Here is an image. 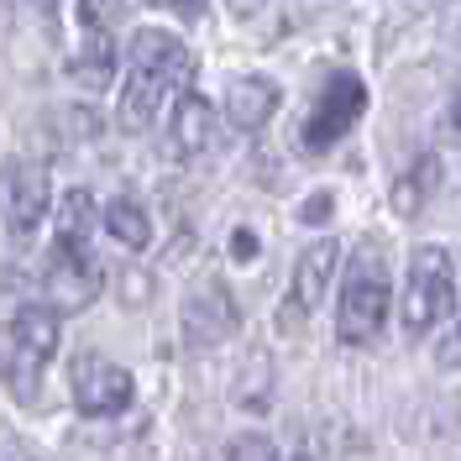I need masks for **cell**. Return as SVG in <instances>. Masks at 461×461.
I'll use <instances>...</instances> for the list:
<instances>
[{"mask_svg": "<svg viewBox=\"0 0 461 461\" xmlns=\"http://www.w3.org/2000/svg\"><path fill=\"white\" fill-rule=\"evenodd\" d=\"M194 85V53L158 27H142L126 53V85H121V131L158 126L168 105H178Z\"/></svg>", "mask_w": 461, "mask_h": 461, "instance_id": "obj_1", "label": "cell"}, {"mask_svg": "<svg viewBox=\"0 0 461 461\" xmlns=\"http://www.w3.org/2000/svg\"><path fill=\"white\" fill-rule=\"evenodd\" d=\"M456 310V267L446 247H414L409 258V284H403V330L430 336Z\"/></svg>", "mask_w": 461, "mask_h": 461, "instance_id": "obj_2", "label": "cell"}, {"mask_svg": "<svg viewBox=\"0 0 461 461\" xmlns=\"http://www.w3.org/2000/svg\"><path fill=\"white\" fill-rule=\"evenodd\" d=\"M0 341H5L0 377L11 383L16 399H32L42 367L53 362V351H58V315L48 304H22V310L11 315V325L0 330Z\"/></svg>", "mask_w": 461, "mask_h": 461, "instance_id": "obj_3", "label": "cell"}, {"mask_svg": "<svg viewBox=\"0 0 461 461\" xmlns=\"http://www.w3.org/2000/svg\"><path fill=\"white\" fill-rule=\"evenodd\" d=\"M388 278H383V262H377L373 247H362L351 273H346L341 288V315H336V336L346 346H367L377 341V330L388 325Z\"/></svg>", "mask_w": 461, "mask_h": 461, "instance_id": "obj_4", "label": "cell"}, {"mask_svg": "<svg viewBox=\"0 0 461 461\" xmlns=\"http://www.w3.org/2000/svg\"><path fill=\"white\" fill-rule=\"evenodd\" d=\"M362 111H367V85H362V74L336 68V74L320 85L315 105L304 111L299 147H304V152H330L341 137H351V126L362 121Z\"/></svg>", "mask_w": 461, "mask_h": 461, "instance_id": "obj_5", "label": "cell"}, {"mask_svg": "<svg viewBox=\"0 0 461 461\" xmlns=\"http://www.w3.org/2000/svg\"><path fill=\"white\" fill-rule=\"evenodd\" d=\"M48 210H53V178L42 163L32 158L0 163V226L11 241H32L37 226L48 221Z\"/></svg>", "mask_w": 461, "mask_h": 461, "instance_id": "obj_6", "label": "cell"}, {"mask_svg": "<svg viewBox=\"0 0 461 461\" xmlns=\"http://www.w3.org/2000/svg\"><path fill=\"white\" fill-rule=\"evenodd\" d=\"M48 310L53 315H79L100 299L105 288V267L89 258V247H74V241H53V258H48Z\"/></svg>", "mask_w": 461, "mask_h": 461, "instance_id": "obj_7", "label": "cell"}, {"mask_svg": "<svg viewBox=\"0 0 461 461\" xmlns=\"http://www.w3.org/2000/svg\"><path fill=\"white\" fill-rule=\"evenodd\" d=\"M68 383H74V403H79V414H89V420H111V414H121V409L131 403V393H137V388H131V373H126L121 362L95 357V351L74 357Z\"/></svg>", "mask_w": 461, "mask_h": 461, "instance_id": "obj_8", "label": "cell"}, {"mask_svg": "<svg viewBox=\"0 0 461 461\" xmlns=\"http://www.w3.org/2000/svg\"><path fill=\"white\" fill-rule=\"evenodd\" d=\"M178 325H184V346L204 351V346H221L226 336H236L241 310H236V299H230L215 278H204V284L189 288V299H184V310H178Z\"/></svg>", "mask_w": 461, "mask_h": 461, "instance_id": "obj_9", "label": "cell"}, {"mask_svg": "<svg viewBox=\"0 0 461 461\" xmlns=\"http://www.w3.org/2000/svg\"><path fill=\"white\" fill-rule=\"evenodd\" d=\"M336 262H341V241H336V236H320V241H310V247H304V258L294 262V284H288L284 325L315 315V304L325 299V288H330Z\"/></svg>", "mask_w": 461, "mask_h": 461, "instance_id": "obj_10", "label": "cell"}, {"mask_svg": "<svg viewBox=\"0 0 461 461\" xmlns=\"http://www.w3.org/2000/svg\"><path fill=\"white\" fill-rule=\"evenodd\" d=\"M215 137H221V121H215V111H210V100H200V95H184V100L173 105V115H168L163 158L184 168V163L204 158V152L215 147Z\"/></svg>", "mask_w": 461, "mask_h": 461, "instance_id": "obj_11", "label": "cell"}, {"mask_svg": "<svg viewBox=\"0 0 461 461\" xmlns=\"http://www.w3.org/2000/svg\"><path fill=\"white\" fill-rule=\"evenodd\" d=\"M278 100H284V89L273 85V79H262V74H236L226 85V100H221V105H226V121L236 131H258V126L273 121Z\"/></svg>", "mask_w": 461, "mask_h": 461, "instance_id": "obj_12", "label": "cell"}, {"mask_svg": "<svg viewBox=\"0 0 461 461\" xmlns=\"http://www.w3.org/2000/svg\"><path fill=\"white\" fill-rule=\"evenodd\" d=\"M435 189H440V163L425 152V158H414V163H409V168L393 178L388 200H393V210H399L403 221H414V215H420V210L435 200Z\"/></svg>", "mask_w": 461, "mask_h": 461, "instance_id": "obj_13", "label": "cell"}, {"mask_svg": "<svg viewBox=\"0 0 461 461\" xmlns=\"http://www.w3.org/2000/svg\"><path fill=\"white\" fill-rule=\"evenodd\" d=\"M100 221H105V230H111L121 247H131V252H142L147 241H152V221H147V210L137 200H126V194L105 204V215H100Z\"/></svg>", "mask_w": 461, "mask_h": 461, "instance_id": "obj_14", "label": "cell"}, {"mask_svg": "<svg viewBox=\"0 0 461 461\" xmlns=\"http://www.w3.org/2000/svg\"><path fill=\"white\" fill-rule=\"evenodd\" d=\"M100 221V210H95V194L89 189H68L63 200H58V236L53 241H74V247H85L89 230Z\"/></svg>", "mask_w": 461, "mask_h": 461, "instance_id": "obj_15", "label": "cell"}, {"mask_svg": "<svg viewBox=\"0 0 461 461\" xmlns=\"http://www.w3.org/2000/svg\"><path fill=\"white\" fill-rule=\"evenodd\" d=\"M74 79L79 85H105L111 79V37L105 32H89L85 58H74Z\"/></svg>", "mask_w": 461, "mask_h": 461, "instance_id": "obj_16", "label": "cell"}, {"mask_svg": "<svg viewBox=\"0 0 461 461\" xmlns=\"http://www.w3.org/2000/svg\"><path fill=\"white\" fill-rule=\"evenodd\" d=\"M226 461H278V451L267 435H236L226 446Z\"/></svg>", "mask_w": 461, "mask_h": 461, "instance_id": "obj_17", "label": "cell"}, {"mask_svg": "<svg viewBox=\"0 0 461 461\" xmlns=\"http://www.w3.org/2000/svg\"><path fill=\"white\" fill-rule=\"evenodd\" d=\"M330 210H336V200H330V194L320 189V194H310V200H304L299 221H304V226H325V221H330Z\"/></svg>", "mask_w": 461, "mask_h": 461, "instance_id": "obj_18", "label": "cell"}, {"mask_svg": "<svg viewBox=\"0 0 461 461\" xmlns=\"http://www.w3.org/2000/svg\"><path fill=\"white\" fill-rule=\"evenodd\" d=\"M440 137L461 147V95L451 100V105H446V115H440Z\"/></svg>", "mask_w": 461, "mask_h": 461, "instance_id": "obj_19", "label": "cell"}, {"mask_svg": "<svg viewBox=\"0 0 461 461\" xmlns=\"http://www.w3.org/2000/svg\"><path fill=\"white\" fill-rule=\"evenodd\" d=\"M0 461H37L27 451V446H22V440H11V435H0Z\"/></svg>", "mask_w": 461, "mask_h": 461, "instance_id": "obj_20", "label": "cell"}, {"mask_svg": "<svg viewBox=\"0 0 461 461\" xmlns=\"http://www.w3.org/2000/svg\"><path fill=\"white\" fill-rule=\"evenodd\" d=\"M262 5H267V0H226V11L236 16V22H247V16H258Z\"/></svg>", "mask_w": 461, "mask_h": 461, "instance_id": "obj_21", "label": "cell"}, {"mask_svg": "<svg viewBox=\"0 0 461 461\" xmlns=\"http://www.w3.org/2000/svg\"><path fill=\"white\" fill-rule=\"evenodd\" d=\"M440 362H446V367H461V325H456V336L440 346Z\"/></svg>", "mask_w": 461, "mask_h": 461, "instance_id": "obj_22", "label": "cell"}, {"mask_svg": "<svg viewBox=\"0 0 461 461\" xmlns=\"http://www.w3.org/2000/svg\"><path fill=\"white\" fill-rule=\"evenodd\" d=\"M252 252H258V247H252V230H236V258L247 262Z\"/></svg>", "mask_w": 461, "mask_h": 461, "instance_id": "obj_23", "label": "cell"}, {"mask_svg": "<svg viewBox=\"0 0 461 461\" xmlns=\"http://www.w3.org/2000/svg\"><path fill=\"white\" fill-rule=\"evenodd\" d=\"M168 11H178V16H200V0H163Z\"/></svg>", "mask_w": 461, "mask_h": 461, "instance_id": "obj_24", "label": "cell"}, {"mask_svg": "<svg viewBox=\"0 0 461 461\" xmlns=\"http://www.w3.org/2000/svg\"><path fill=\"white\" fill-rule=\"evenodd\" d=\"M32 5H37V11H53V0H32Z\"/></svg>", "mask_w": 461, "mask_h": 461, "instance_id": "obj_25", "label": "cell"}, {"mask_svg": "<svg viewBox=\"0 0 461 461\" xmlns=\"http://www.w3.org/2000/svg\"><path fill=\"white\" fill-rule=\"evenodd\" d=\"M294 461H315V456H310V451H299V456H294Z\"/></svg>", "mask_w": 461, "mask_h": 461, "instance_id": "obj_26", "label": "cell"}]
</instances>
